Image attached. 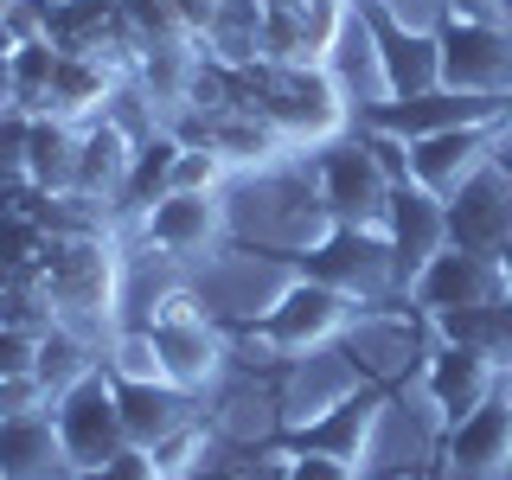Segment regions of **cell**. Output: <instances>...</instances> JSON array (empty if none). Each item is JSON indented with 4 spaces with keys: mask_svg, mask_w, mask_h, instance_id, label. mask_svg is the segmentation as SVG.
I'll return each mask as SVG.
<instances>
[{
    "mask_svg": "<svg viewBox=\"0 0 512 480\" xmlns=\"http://www.w3.org/2000/svg\"><path fill=\"white\" fill-rule=\"evenodd\" d=\"M301 160H308V180L320 192V205L333 212V224H365V231H378V224H384V205H391L397 173L384 167L378 141L365 135L359 122H352L346 135L308 148Z\"/></svg>",
    "mask_w": 512,
    "mask_h": 480,
    "instance_id": "obj_1",
    "label": "cell"
},
{
    "mask_svg": "<svg viewBox=\"0 0 512 480\" xmlns=\"http://www.w3.org/2000/svg\"><path fill=\"white\" fill-rule=\"evenodd\" d=\"M352 320H359V301H346L340 288H327V282H314V276L295 269V276L282 282V295L256 320H244V327L288 365V359H308L320 346H340Z\"/></svg>",
    "mask_w": 512,
    "mask_h": 480,
    "instance_id": "obj_2",
    "label": "cell"
},
{
    "mask_svg": "<svg viewBox=\"0 0 512 480\" xmlns=\"http://www.w3.org/2000/svg\"><path fill=\"white\" fill-rule=\"evenodd\" d=\"M301 276L340 288L346 301H359V308H378V301H404V288H397V256L384 244V231H365V224H333L320 244H308L295 256Z\"/></svg>",
    "mask_w": 512,
    "mask_h": 480,
    "instance_id": "obj_3",
    "label": "cell"
},
{
    "mask_svg": "<svg viewBox=\"0 0 512 480\" xmlns=\"http://www.w3.org/2000/svg\"><path fill=\"white\" fill-rule=\"evenodd\" d=\"M128 231L148 250H160L167 263H180L186 276H199V269L231 244V205H224V192H167V199H154Z\"/></svg>",
    "mask_w": 512,
    "mask_h": 480,
    "instance_id": "obj_4",
    "label": "cell"
},
{
    "mask_svg": "<svg viewBox=\"0 0 512 480\" xmlns=\"http://www.w3.org/2000/svg\"><path fill=\"white\" fill-rule=\"evenodd\" d=\"M52 429H58V448H64V461H71L77 474H96L128 442L109 365H96V372H84L77 384H64L52 397Z\"/></svg>",
    "mask_w": 512,
    "mask_h": 480,
    "instance_id": "obj_5",
    "label": "cell"
},
{
    "mask_svg": "<svg viewBox=\"0 0 512 480\" xmlns=\"http://www.w3.org/2000/svg\"><path fill=\"white\" fill-rule=\"evenodd\" d=\"M384 410H391V384H359L346 391L340 404H327L308 423L282 429L276 448H308V455H333V461H352V468H372L378 455V436H384Z\"/></svg>",
    "mask_w": 512,
    "mask_h": 480,
    "instance_id": "obj_6",
    "label": "cell"
},
{
    "mask_svg": "<svg viewBox=\"0 0 512 480\" xmlns=\"http://www.w3.org/2000/svg\"><path fill=\"white\" fill-rule=\"evenodd\" d=\"M442 84L468 96H512V20H461L448 13L436 32Z\"/></svg>",
    "mask_w": 512,
    "mask_h": 480,
    "instance_id": "obj_7",
    "label": "cell"
},
{
    "mask_svg": "<svg viewBox=\"0 0 512 480\" xmlns=\"http://www.w3.org/2000/svg\"><path fill=\"white\" fill-rule=\"evenodd\" d=\"M500 378H506V365L487 359V352L429 340L423 365H416V397H423V410L448 429V423H461V416H474L480 404H487V397L500 391Z\"/></svg>",
    "mask_w": 512,
    "mask_h": 480,
    "instance_id": "obj_8",
    "label": "cell"
},
{
    "mask_svg": "<svg viewBox=\"0 0 512 480\" xmlns=\"http://www.w3.org/2000/svg\"><path fill=\"white\" fill-rule=\"evenodd\" d=\"M500 295H512L500 256L468 250V244H448V250L429 256V269L410 282L404 301L423 320H436V314H455V308H487V301H500Z\"/></svg>",
    "mask_w": 512,
    "mask_h": 480,
    "instance_id": "obj_9",
    "label": "cell"
},
{
    "mask_svg": "<svg viewBox=\"0 0 512 480\" xmlns=\"http://www.w3.org/2000/svg\"><path fill=\"white\" fill-rule=\"evenodd\" d=\"M512 109V96H468V90H416V96H391V103L365 109V128L378 135H397V141H423V135H442V128H474V122H500Z\"/></svg>",
    "mask_w": 512,
    "mask_h": 480,
    "instance_id": "obj_10",
    "label": "cell"
},
{
    "mask_svg": "<svg viewBox=\"0 0 512 480\" xmlns=\"http://www.w3.org/2000/svg\"><path fill=\"white\" fill-rule=\"evenodd\" d=\"M384 244L397 256V288L410 295V282L429 269V256L448 250V199L416 180H397L391 186V205H384Z\"/></svg>",
    "mask_w": 512,
    "mask_h": 480,
    "instance_id": "obj_11",
    "label": "cell"
},
{
    "mask_svg": "<svg viewBox=\"0 0 512 480\" xmlns=\"http://www.w3.org/2000/svg\"><path fill=\"white\" fill-rule=\"evenodd\" d=\"M512 237V154L487 160L468 186L448 192V244L500 256Z\"/></svg>",
    "mask_w": 512,
    "mask_h": 480,
    "instance_id": "obj_12",
    "label": "cell"
},
{
    "mask_svg": "<svg viewBox=\"0 0 512 480\" xmlns=\"http://www.w3.org/2000/svg\"><path fill=\"white\" fill-rule=\"evenodd\" d=\"M327 71H333V84L346 90V103H352V116H365V109H378L384 96V58H378V26H372V13L352 0V13H346V26H340V39H333V52H327Z\"/></svg>",
    "mask_w": 512,
    "mask_h": 480,
    "instance_id": "obj_13",
    "label": "cell"
},
{
    "mask_svg": "<svg viewBox=\"0 0 512 480\" xmlns=\"http://www.w3.org/2000/svg\"><path fill=\"white\" fill-rule=\"evenodd\" d=\"M116 404H122L128 442H141V448H160L173 429H186L199 416V397L167 378H116Z\"/></svg>",
    "mask_w": 512,
    "mask_h": 480,
    "instance_id": "obj_14",
    "label": "cell"
},
{
    "mask_svg": "<svg viewBox=\"0 0 512 480\" xmlns=\"http://www.w3.org/2000/svg\"><path fill=\"white\" fill-rule=\"evenodd\" d=\"M128 160H135V135L109 116H90L77 122V192L103 205H122V186H128Z\"/></svg>",
    "mask_w": 512,
    "mask_h": 480,
    "instance_id": "obj_15",
    "label": "cell"
},
{
    "mask_svg": "<svg viewBox=\"0 0 512 480\" xmlns=\"http://www.w3.org/2000/svg\"><path fill=\"white\" fill-rule=\"evenodd\" d=\"M71 461L58 448L52 410H0V480H58Z\"/></svg>",
    "mask_w": 512,
    "mask_h": 480,
    "instance_id": "obj_16",
    "label": "cell"
},
{
    "mask_svg": "<svg viewBox=\"0 0 512 480\" xmlns=\"http://www.w3.org/2000/svg\"><path fill=\"white\" fill-rule=\"evenodd\" d=\"M365 13H372V7H365ZM372 26H378V58H384V90H391V96H416V90L442 84L436 32L391 26V20H378V13H372ZM391 96H384V103H391Z\"/></svg>",
    "mask_w": 512,
    "mask_h": 480,
    "instance_id": "obj_17",
    "label": "cell"
},
{
    "mask_svg": "<svg viewBox=\"0 0 512 480\" xmlns=\"http://www.w3.org/2000/svg\"><path fill=\"white\" fill-rule=\"evenodd\" d=\"M180 148H186V141L173 135L167 122H160L154 135H141V141H135V160H128V186H122V205H116L122 231H128V224H135L141 212H148L154 199H167V192H173V167H180Z\"/></svg>",
    "mask_w": 512,
    "mask_h": 480,
    "instance_id": "obj_18",
    "label": "cell"
},
{
    "mask_svg": "<svg viewBox=\"0 0 512 480\" xmlns=\"http://www.w3.org/2000/svg\"><path fill=\"white\" fill-rule=\"evenodd\" d=\"M122 84V71L116 64H103L96 52H64L58 58V77H52V116L64 122H90V116H103L109 109V96H116Z\"/></svg>",
    "mask_w": 512,
    "mask_h": 480,
    "instance_id": "obj_19",
    "label": "cell"
},
{
    "mask_svg": "<svg viewBox=\"0 0 512 480\" xmlns=\"http://www.w3.org/2000/svg\"><path fill=\"white\" fill-rule=\"evenodd\" d=\"M429 340L474 346V352H487V359L512 365V295L487 301V308H455V314H436V320H429Z\"/></svg>",
    "mask_w": 512,
    "mask_h": 480,
    "instance_id": "obj_20",
    "label": "cell"
},
{
    "mask_svg": "<svg viewBox=\"0 0 512 480\" xmlns=\"http://www.w3.org/2000/svg\"><path fill=\"white\" fill-rule=\"evenodd\" d=\"M26 180L39 192H71L77 180V122L64 116H32V135H26Z\"/></svg>",
    "mask_w": 512,
    "mask_h": 480,
    "instance_id": "obj_21",
    "label": "cell"
},
{
    "mask_svg": "<svg viewBox=\"0 0 512 480\" xmlns=\"http://www.w3.org/2000/svg\"><path fill=\"white\" fill-rule=\"evenodd\" d=\"M58 45L45 39H20L7 52V84H13V109H26V116H45V103H52V77H58Z\"/></svg>",
    "mask_w": 512,
    "mask_h": 480,
    "instance_id": "obj_22",
    "label": "cell"
},
{
    "mask_svg": "<svg viewBox=\"0 0 512 480\" xmlns=\"http://www.w3.org/2000/svg\"><path fill=\"white\" fill-rule=\"evenodd\" d=\"M0 384H39V327L0 320Z\"/></svg>",
    "mask_w": 512,
    "mask_h": 480,
    "instance_id": "obj_23",
    "label": "cell"
},
{
    "mask_svg": "<svg viewBox=\"0 0 512 480\" xmlns=\"http://www.w3.org/2000/svg\"><path fill=\"white\" fill-rule=\"evenodd\" d=\"M359 7H372L378 20H391V26H410V32H442L448 26V0H359Z\"/></svg>",
    "mask_w": 512,
    "mask_h": 480,
    "instance_id": "obj_24",
    "label": "cell"
},
{
    "mask_svg": "<svg viewBox=\"0 0 512 480\" xmlns=\"http://www.w3.org/2000/svg\"><path fill=\"white\" fill-rule=\"evenodd\" d=\"M276 480H365L352 461H333V455H308V448H276Z\"/></svg>",
    "mask_w": 512,
    "mask_h": 480,
    "instance_id": "obj_25",
    "label": "cell"
},
{
    "mask_svg": "<svg viewBox=\"0 0 512 480\" xmlns=\"http://www.w3.org/2000/svg\"><path fill=\"white\" fill-rule=\"evenodd\" d=\"M90 480H167V468H160V455L154 448H141V442H122L116 455L103 461Z\"/></svg>",
    "mask_w": 512,
    "mask_h": 480,
    "instance_id": "obj_26",
    "label": "cell"
},
{
    "mask_svg": "<svg viewBox=\"0 0 512 480\" xmlns=\"http://www.w3.org/2000/svg\"><path fill=\"white\" fill-rule=\"evenodd\" d=\"M461 20H512V0H448Z\"/></svg>",
    "mask_w": 512,
    "mask_h": 480,
    "instance_id": "obj_27",
    "label": "cell"
},
{
    "mask_svg": "<svg viewBox=\"0 0 512 480\" xmlns=\"http://www.w3.org/2000/svg\"><path fill=\"white\" fill-rule=\"evenodd\" d=\"M13 45H20V32H13L7 20H0V58H7V52H13Z\"/></svg>",
    "mask_w": 512,
    "mask_h": 480,
    "instance_id": "obj_28",
    "label": "cell"
},
{
    "mask_svg": "<svg viewBox=\"0 0 512 480\" xmlns=\"http://www.w3.org/2000/svg\"><path fill=\"white\" fill-rule=\"evenodd\" d=\"M500 269H506V288H512V237H506V250H500Z\"/></svg>",
    "mask_w": 512,
    "mask_h": 480,
    "instance_id": "obj_29",
    "label": "cell"
},
{
    "mask_svg": "<svg viewBox=\"0 0 512 480\" xmlns=\"http://www.w3.org/2000/svg\"><path fill=\"white\" fill-rule=\"evenodd\" d=\"M13 7H20V0H0V20H7V13H13Z\"/></svg>",
    "mask_w": 512,
    "mask_h": 480,
    "instance_id": "obj_30",
    "label": "cell"
},
{
    "mask_svg": "<svg viewBox=\"0 0 512 480\" xmlns=\"http://www.w3.org/2000/svg\"><path fill=\"white\" fill-rule=\"evenodd\" d=\"M365 480H372V474H365Z\"/></svg>",
    "mask_w": 512,
    "mask_h": 480,
    "instance_id": "obj_31",
    "label": "cell"
},
{
    "mask_svg": "<svg viewBox=\"0 0 512 480\" xmlns=\"http://www.w3.org/2000/svg\"><path fill=\"white\" fill-rule=\"evenodd\" d=\"M84 480H90V474H84Z\"/></svg>",
    "mask_w": 512,
    "mask_h": 480,
    "instance_id": "obj_32",
    "label": "cell"
}]
</instances>
